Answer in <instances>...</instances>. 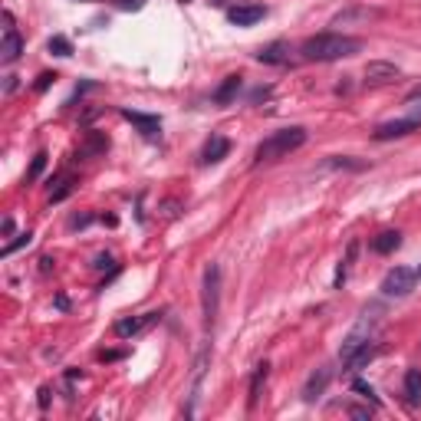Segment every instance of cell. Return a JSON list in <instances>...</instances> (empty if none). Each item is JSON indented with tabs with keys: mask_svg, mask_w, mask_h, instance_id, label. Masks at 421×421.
<instances>
[{
	"mask_svg": "<svg viewBox=\"0 0 421 421\" xmlns=\"http://www.w3.org/2000/svg\"><path fill=\"white\" fill-rule=\"evenodd\" d=\"M241 86H244V76L231 72V76H227V80L214 89V102H217V106H231L234 99H237V92H241Z\"/></svg>",
	"mask_w": 421,
	"mask_h": 421,
	"instance_id": "15",
	"label": "cell"
},
{
	"mask_svg": "<svg viewBox=\"0 0 421 421\" xmlns=\"http://www.w3.org/2000/svg\"><path fill=\"white\" fill-rule=\"evenodd\" d=\"M155 319H158V313H145V316H132V319H119V323H116V336H122V339H129V336H138V332L148 329Z\"/></svg>",
	"mask_w": 421,
	"mask_h": 421,
	"instance_id": "13",
	"label": "cell"
},
{
	"mask_svg": "<svg viewBox=\"0 0 421 421\" xmlns=\"http://www.w3.org/2000/svg\"><path fill=\"white\" fill-rule=\"evenodd\" d=\"M46 50L53 56H72V43L66 40V36H53L50 43H46Z\"/></svg>",
	"mask_w": 421,
	"mask_h": 421,
	"instance_id": "24",
	"label": "cell"
},
{
	"mask_svg": "<svg viewBox=\"0 0 421 421\" xmlns=\"http://www.w3.org/2000/svg\"><path fill=\"white\" fill-rule=\"evenodd\" d=\"M332 382V368H316L313 376L306 378V386H303V398L306 402H316V398H319V395L326 392V386H329Z\"/></svg>",
	"mask_w": 421,
	"mask_h": 421,
	"instance_id": "12",
	"label": "cell"
},
{
	"mask_svg": "<svg viewBox=\"0 0 421 421\" xmlns=\"http://www.w3.org/2000/svg\"><path fill=\"white\" fill-rule=\"evenodd\" d=\"M207 4H214V7H224V0H207Z\"/></svg>",
	"mask_w": 421,
	"mask_h": 421,
	"instance_id": "33",
	"label": "cell"
},
{
	"mask_svg": "<svg viewBox=\"0 0 421 421\" xmlns=\"http://www.w3.org/2000/svg\"><path fill=\"white\" fill-rule=\"evenodd\" d=\"M20 53H23V40H20L17 27H7V30H4V43H0V63H4V66L17 63Z\"/></svg>",
	"mask_w": 421,
	"mask_h": 421,
	"instance_id": "9",
	"label": "cell"
},
{
	"mask_svg": "<svg viewBox=\"0 0 421 421\" xmlns=\"http://www.w3.org/2000/svg\"><path fill=\"white\" fill-rule=\"evenodd\" d=\"M263 17H267V10L260 7V4H237V7L227 10V20H231L234 27H253Z\"/></svg>",
	"mask_w": 421,
	"mask_h": 421,
	"instance_id": "7",
	"label": "cell"
},
{
	"mask_svg": "<svg viewBox=\"0 0 421 421\" xmlns=\"http://www.w3.org/2000/svg\"><path fill=\"white\" fill-rule=\"evenodd\" d=\"M227 152H231V142H227L224 135H214V138L204 145L201 162H204V165H217V162H224V158H227Z\"/></svg>",
	"mask_w": 421,
	"mask_h": 421,
	"instance_id": "16",
	"label": "cell"
},
{
	"mask_svg": "<svg viewBox=\"0 0 421 421\" xmlns=\"http://www.w3.org/2000/svg\"><path fill=\"white\" fill-rule=\"evenodd\" d=\"M53 82H56V72H40V76H36V82H33V89L36 92H46L50 86H53Z\"/></svg>",
	"mask_w": 421,
	"mask_h": 421,
	"instance_id": "28",
	"label": "cell"
},
{
	"mask_svg": "<svg viewBox=\"0 0 421 421\" xmlns=\"http://www.w3.org/2000/svg\"><path fill=\"white\" fill-rule=\"evenodd\" d=\"M418 129H421V119L405 116V119H392V122L376 126L372 138H376V142H388V138H402V135H412V132H418Z\"/></svg>",
	"mask_w": 421,
	"mask_h": 421,
	"instance_id": "6",
	"label": "cell"
},
{
	"mask_svg": "<svg viewBox=\"0 0 421 421\" xmlns=\"http://www.w3.org/2000/svg\"><path fill=\"white\" fill-rule=\"evenodd\" d=\"M181 4H185V0H181Z\"/></svg>",
	"mask_w": 421,
	"mask_h": 421,
	"instance_id": "35",
	"label": "cell"
},
{
	"mask_svg": "<svg viewBox=\"0 0 421 421\" xmlns=\"http://www.w3.org/2000/svg\"><path fill=\"white\" fill-rule=\"evenodd\" d=\"M122 116H126L145 138H155V135L162 132V119L158 116H145V112H135V109H122Z\"/></svg>",
	"mask_w": 421,
	"mask_h": 421,
	"instance_id": "11",
	"label": "cell"
},
{
	"mask_svg": "<svg viewBox=\"0 0 421 421\" xmlns=\"http://www.w3.org/2000/svg\"><path fill=\"white\" fill-rule=\"evenodd\" d=\"M267 376H270V362H257V368H253L251 376V388H247V408H257L260 402V392H263V386H267Z\"/></svg>",
	"mask_w": 421,
	"mask_h": 421,
	"instance_id": "14",
	"label": "cell"
},
{
	"mask_svg": "<svg viewBox=\"0 0 421 421\" xmlns=\"http://www.w3.org/2000/svg\"><path fill=\"white\" fill-rule=\"evenodd\" d=\"M30 241H33V234H20V237H17V241H10L7 244V247H4V257H10V253H17L20 251V247H30Z\"/></svg>",
	"mask_w": 421,
	"mask_h": 421,
	"instance_id": "25",
	"label": "cell"
},
{
	"mask_svg": "<svg viewBox=\"0 0 421 421\" xmlns=\"http://www.w3.org/2000/svg\"><path fill=\"white\" fill-rule=\"evenodd\" d=\"M352 388H356V392L362 395V398H368V402H372V405H378V398H376V388L368 386V382H362V378H356V382H352Z\"/></svg>",
	"mask_w": 421,
	"mask_h": 421,
	"instance_id": "26",
	"label": "cell"
},
{
	"mask_svg": "<svg viewBox=\"0 0 421 421\" xmlns=\"http://www.w3.org/2000/svg\"><path fill=\"white\" fill-rule=\"evenodd\" d=\"M72 188H76V181H72V178H63V181H60V188H56L53 195H50V201H53V204H56V201H63V197L70 195Z\"/></svg>",
	"mask_w": 421,
	"mask_h": 421,
	"instance_id": "27",
	"label": "cell"
},
{
	"mask_svg": "<svg viewBox=\"0 0 421 421\" xmlns=\"http://www.w3.org/2000/svg\"><path fill=\"white\" fill-rule=\"evenodd\" d=\"M300 53L310 63H336V60H349V56L362 53V40L346 33H316L303 40Z\"/></svg>",
	"mask_w": 421,
	"mask_h": 421,
	"instance_id": "1",
	"label": "cell"
},
{
	"mask_svg": "<svg viewBox=\"0 0 421 421\" xmlns=\"http://www.w3.org/2000/svg\"><path fill=\"white\" fill-rule=\"evenodd\" d=\"M207 359H211V349H201V356L195 359V376H191V405L185 408V415H195V402L201 398V382H204V372H207Z\"/></svg>",
	"mask_w": 421,
	"mask_h": 421,
	"instance_id": "10",
	"label": "cell"
},
{
	"mask_svg": "<svg viewBox=\"0 0 421 421\" xmlns=\"http://www.w3.org/2000/svg\"><path fill=\"white\" fill-rule=\"evenodd\" d=\"M412 116H415V119H421V102H418V106H412Z\"/></svg>",
	"mask_w": 421,
	"mask_h": 421,
	"instance_id": "32",
	"label": "cell"
},
{
	"mask_svg": "<svg viewBox=\"0 0 421 421\" xmlns=\"http://www.w3.org/2000/svg\"><path fill=\"white\" fill-rule=\"evenodd\" d=\"M356 253H359V241H349V247H346V257H342L339 270H336V280H332V287H336V290H342V283L349 280V270H352V263H356Z\"/></svg>",
	"mask_w": 421,
	"mask_h": 421,
	"instance_id": "19",
	"label": "cell"
},
{
	"mask_svg": "<svg viewBox=\"0 0 421 421\" xmlns=\"http://www.w3.org/2000/svg\"><path fill=\"white\" fill-rule=\"evenodd\" d=\"M217 310H221V267L211 263L204 270V287H201V316H204V329L217 323Z\"/></svg>",
	"mask_w": 421,
	"mask_h": 421,
	"instance_id": "4",
	"label": "cell"
},
{
	"mask_svg": "<svg viewBox=\"0 0 421 421\" xmlns=\"http://www.w3.org/2000/svg\"><path fill=\"white\" fill-rule=\"evenodd\" d=\"M402 76V70L395 63H386V60H372L366 66V82L368 86H386V82H395Z\"/></svg>",
	"mask_w": 421,
	"mask_h": 421,
	"instance_id": "8",
	"label": "cell"
},
{
	"mask_svg": "<svg viewBox=\"0 0 421 421\" xmlns=\"http://www.w3.org/2000/svg\"><path fill=\"white\" fill-rule=\"evenodd\" d=\"M376 332H378V310H366V313L359 316V323L349 329V336L342 339L339 362H346L352 352H359L362 346H368V342H376Z\"/></svg>",
	"mask_w": 421,
	"mask_h": 421,
	"instance_id": "3",
	"label": "cell"
},
{
	"mask_svg": "<svg viewBox=\"0 0 421 421\" xmlns=\"http://www.w3.org/2000/svg\"><path fill=\"white\" fill-rule=\"evenodd\" d=\"M398 247H402V234L398 231H382L376 241H372V251L376 253H392V251H398Z\"/></svg>",
	"mask_w": 421,
	"mask_h": 421,
	"instance_id": "20",
	"label": "cell"
},
{
	"mask_svg": "<svg viewBox=\"0 0 421 421\" xmlns=\"http://www.w3.org/2000/svg\"><path fill=\"white\" fill-rule=\"evenodd\" d=\"M303 142H306V129H303V126L280 129V132L267 135V138H263V142L257 145V152H253V165L280 162V158H287L290 152L303 148Z\"/></svg>",
	"mask_w": 421,
	"mask_h": 421,
	"instance_id": "2",
	"label": "cell"
},
{
	"mask_svg": "<svg viewBox=\"0 0 421 421\" xmlns=\"http://www.w3.org/2000/svg\"><path fill=\"white\" fill-rule=\"evenodd\" d=\"M46 158H50L46 152H36V155H33V165H30V171H27V178H23V185H33V181L40 178V175H43Z\"/></svg>",
	"mask_w": 421,
	"mask_h": 421,
	"instance_id": "23",
	"label": "cell"
},
{
	"mask_svg": "<svg viewBox=\"0 0 421 421\" xmlns=\"http://www.w3.org/2000/svg\"><path fill=\"white\" fill-rule=\"evenodd\" d=\"M46 405H50V388H43V392H40V408H46Z\"/></svg>",
	"mask_w": 421,
	"mask_h": 421,
	"instance_id": "30",
	"label": "cell"
},
{
	"mask_svg": "<svg viewBox=\"0 0 421 421\" xmlns=\"http://www.w3.org/2000/svg\"><path fill=\"white\" fill-rule=\"evenodd\" d=\"M109 148V138L99 132H89V138H86V145H82V155H96V152H106Z\"/></svg>",
	"mask_w": 421,
	"mask_h": 421,
	"instance_id": "22",
	"label": "cell"
},
{
	"mask_svg": "<svg viewBox=\"0 0 421 421\" xmlns=\"http://www.w3.org/2000/svg\"><path fill=\"white\" fill-rule=\"evenodd\" d=\"M405 398H408V405H421V372L418 368H408V372H405Z\"/></svg>",
	"mask_w": 421,
	"mask_h": 421,
	"instance_id": "21",
	"label": "cell"
},
{
	"mask_svg": "<svg viewBox=\"0 0 421 421\" xmlns=\"http://www.w3.org/2000/svg\"><path fill=\"white\" fill-rule=\"evenodd\" d=\"M290 60V46L283 43V40H277V43H267L263 50L257 53V63H267V66H280Z\"/></svg>",
	"mask_w": 421,
	"mask_h": 421,
	"instance_id": "17",
	"label": "cell"
},
{
	"mask_svg": "<svg viewBox=\"0 0 421 421\" xmlns=\"http://www.w3.org/2000/svg\"><path fill=\"white\" fill-rule=\"evenodd\" d=\"M376 356H378V342H368V346H362L359 352H352V356L342 362V368H346V372H359V368H366Z\"/></svg>",
	"mask_w": 421,
	"mask_h": 421,
	"instance_id": "18",
	"label": "cell"
},
{
	"mask_svg": "<svg viewBox=\"0 0 421 421\" xmlns=\"http://www.w3.org/2000/svg\"><path fill=\"white\" fill-rule=\"evenodd\" d=\"M415 280H418V273L408 267H395L386 273V280H382V293L386 296H395V300H402V296H408L415 290Z\"/></svg>",
	"mask_w": 421,
	"mask_h": 421,
	"instance_id": "5",
	"label": "cell"
},
{
	"mask_svg": "<svg viewBox=\"0 0 421 421\" xmlns=\"http://www.w3.org/2000/svg\"><path fill=\"white\" fill-rule=\"evenodd\" d=\"M122 7H142V0H119Z\"/></svg>",
	"mask_w": 421,
	"mask_h": 421,
	"instance_id": "31",
	"label": "cell"
},
{
	"mask_svg": "<svg viewBox=\"0 0 421 421\" xmlns=\"http://www.w3.org/2000/svg\"><path fill=\"white\" fill-rule=\"evenodd\" d=\"M329 168H366V162H349V158H332Z\"/></svg>",
	"mask_w": 421,
	"mask_h": 421,
	"instance_id": "29",
	"label": "cell"
},
{
	"mask_svg": "<svg viewBox=\"0 0 421 421\" xmlns=\"http://www.w3.org/2000/svg\"><path fill=\"white\" fill-rule=\"evenodd\" d=\"M415 273H418V280H421V267H418V270H415Z\"/></svg>",
	"mask_w": 421,
	"mask_h": 421,
	"instance_id": "34",
	"label": "cell"
}]
</instances>
